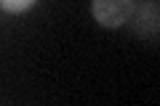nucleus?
<instances>
[{"mask_svg": "<svg viewBox=\"0 0 160 106\" xmlns=\"http://www.w3.org/2000/svg\"><path fill=\"white\" fill-rule=\"evenodd\" d=\"M126 24L133 29V35L139 40L155 43L158 32H160V6H158V0H139V3H133V11H131Z\"/></svg>", "mask_w": 160, "mask_h": 106, "instance_id": "obj_1", "label": "nucleus"}, {"mask_svg": "<svg viewBox=\"0 0 160 106\" xmlns=\"http://www.w3.org/2000/svg\"><path fill=\"white\" fill-rule=\"evenodd\" d=\"M136 0H91V16L99 27L118 29L128 21Z\"/></svg>", "mask_w": 160, "mask_h": 106, "instance_id": "obj_2", "label": "nucleus"}, {"mask_svg": "<svg viewBox=\"0 0 160 106\" xmlns=\"http://www.w3.org/2000/svg\"><path fill=\"white\" fill-rule=\"evenodd\" d=\"M35 3H38V0H0V8L8 11V13H24V11H29Z\"/></svg>", "mask_w": 160, "mask_h": 106, "instance_id": "obj_3", "label": "nucleus"}]
</instances>
